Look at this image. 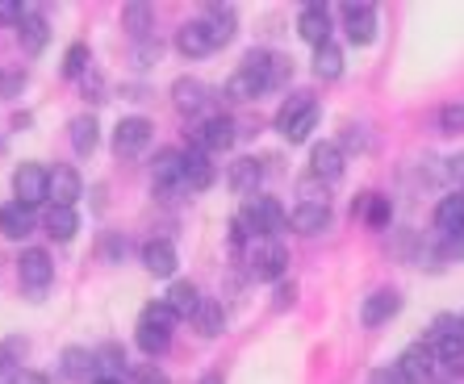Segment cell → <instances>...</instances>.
<instances>
[{
  "instance_id": "7bdbcfd3",
  "label": "cell",
  "mask_w": 464,
  "mask_h": 384,
  "mask_svg": "<svg viewBox=\"0 0 464 384\" xmlns=\"http://www.w3.org/2000/svg\"><path fill=\"white\" fill-rule=\"evenodd\" d=\"M151 59H160V43H155V38H147V43H142L139 51H134V63H139V67H147V63H151Z\"/></svg>"
},
{
  "instance_id": "ee69618b",
  "label": "cell",
  "mask_w": 464,
  "mask_h": 384,
  "mask_svg": "<svg viewBox=\"0 0 464 384\" xmlns=\"http://www.w3.org/2000/svg\"><path fill=\"white\" fill-rule=\"evenodd\" d=\"M25 13H30V9H25V5H13V0H0V17H5V22H17V25H22V22H25Z\"/></svg>"
},
{
  "instance_id": "d6a6232c",
  "label": "cell",
  "mask_w": 464,
  "mask_h": 384,
  "mask_svg": "<svg viewBox=\"0 0 464 384\" xmlns=\"http://www.w3.org/2000/svg\"><path fill=\"white\" fill-rule=\"evenodd\" d=\"M193 326H197V334H206V339H218V334H222V326H227V313H222V305H218V301H206V305L197 310Z\"/></svg>"
},
{
  "instance_id": "e575fe53",
  "label": "cell",
  "mask_w": 464,
  "mask_h": 384,
  "mask_svg": "<svg viewBox=\"0 0 464 384\" xmlns=\"http://www.w3.org/2000/svg\"><path fill=\"white\" fill-rule=\"evenodd\" d=\"M435 355H440L443 372L464 376V339H440L435 342Z\"/></svg>"
},
{
  "instance_id": "7dc6e473",
  "label": "cell",
  "mask_w": 464,
  "mask_h": 384,
  "mask_svg": "<svg viewBox=\"0 0 464 384\" xmlns=\"http://www.w3.org/2000/svg\"><path fill=\"white\" fill-rule=\"evenodd\" d=\"M13 355H17V342H0V376L9 372V363H13ZM5 384V380H0Z\"/></svg>"
},
{
  "instance_id": "74e56055",
  "label": "cell",
  "mask_w": 464,
  "mask_h": 384,
  "mask_svg": "<svg viewBox=\"0 0 464 384\" xmlns=\"http://www.w3.org/2000/svg\"><path fill=\"white\" fill-rule=\"evenodd\" d=\"M440 130L443 134H464V101L460 105H443L440 109Z\"/></svg>"
},
{
  "instance_id": "ffe728a7",
  "label": "cell",
  "mask_w": 464,
  "mask_h": 384,
  "mask_svg": "<svg viewBox=\"0 0 464 384\" xmlns=\"http://www.w3.org/2000/svg\"><path fill=\"white\" fill-rule=\"evenodd\" d=\"M398 310H401V297H398V293H393V288H377L372 297H364L360 322H364V326H381V322H389Z\"/></svg>"
},
{
  "instance_id": "5bb4252c",
  "label": "cell",
  "mask_w": 464,
  "mask_h": 384,
  "mask_svg": "<svg viewBox=\"0 0 464 384\" xmlns=\"http://www.w3.org/2000/svg\"><path fill=\"white\" fill-rule=\"evenodd\" d=\"M297 34H302L314 51L326 46L331 43V9H326V5H305V9L297 13Z\"/></svg>"
},
{
  "instance_id": "ba28073f",
  "label": "cell",
  "mask_w": 464,
  "mask_h": 384,
  "mask_svg": "<svg viewBox=\"0 0 464 384\" xmlns=\"http://www.w3.org/2000/svg\"><path fill=\"white\" fill-rule=\"evenodd\" d=\"M285 264H289V251H285L276 238H259L256 251H251V276L256 280H281Z\"/></svg>"
},
{
  "instance_id": "e0dca14e",
  "label": "cell",
  "mask_w": 464,
  "mask_h": 384,
  "mask_svg": "<svg viewBox=\"0 0 464 384\" xmlns=\"http://www.w3.org/2000/svg\"><path fill=\"white\" fill-rule=\"evenodd\" d=\"M59 368H63V376L72 384H97L101 380V363H97V351H88V347H67L63 351V363H59Z\"/></svg>"
},
{
  "instance_id": "1f68e13d",
  "label": "cell",
  "mask_w": 464,
  "mask_h": 384,
  "mask_svg": "<svg viewBox=\"0 0 464 384\" xmlns=\"http://www.w3.org/2000/svg\"><path fill=\"white\" fill-rule=\"evenodd\" d=\"M314 75H318V80H339V75H343V51H339L335 43H326L314 51Z\"/></svg>"
},
{
  "instance_id": "4fadbf2b",
  "label": "cell",
  "mask_w": 464,
  "mask_h": 384,
  "mask_svg": "<svg viewBox=\"0 0 464 384\" xmlns=\"http://www.w3.org/2000/svg\"><path fill=\"white\" fill-rule=\"evenodd\" d=\"M343 30H347V43L368 46L377 38V9L372 5H343Z\"/></svg>"
},
{
  "instance_id": "4316f807",
  "label": "cell",
  "mask_w": 464,
  "mask_h": 384,
  "mask_svg": "<svg viewBox=\"0 0 464 384\" xmlns=\"http://www.w3.org/2000/svg\"><path fill=\"white\" fill-rule=\"evenodd\" d=\"M259 180H264V168H259L256 159H235L230 163V176H227L230 192H238V197H256Z\"/></svg>"
},
{
  "instance_id": "8992f818",
  "label": "cell",
  "mask_w": 464,
  "mask_h": 384,
  "mask_svg": "<svg viewBox=\"0 0 464 384\" xmlns=\"http://www.w3.org/2000/svg\"><path fill=\"white\" fill-rule=\"evenodd\" d=\"M17 280H22V288L30 293L34 301H38L46 288H51L54 264H51V255H46L43 246H30V251H22V259H17Z\"/></svg>"
},
{
  "instance_id": "4dcf8cb0",
  "label": "cell",
  "mask_w": 464,
  "mask_h": 384,
  "mask_svg": "<svg viewBox=\"0 0 464 384\" xmlns=\"http://www.w3.org/2000/svg\"><path fill=\"white\" fill-rule=\"evenodd\" d=\"M17 34H22V46H25V51L38 54L46 46V38H51V25H46V17L38 9H30V13H25V22L17 25Z\"/></svg>"
},
{
  "instance_id": "f546056e",
  "label": "cell",
  "mask_w": 464,
  "mask_h": 384,
  "mask_svg": "<svg viewBox=\"0 0 464 384\" xmlns=\"http://www.w3.org/2000/svg\"><path fill=\"white\" fill-rule=\"evenodd\" d=\"M67 134H72V150L76 155H92L97 150V118L92 113H80V118H72V126H67Z\"/></svg>"
},
{
  "instance_id": "816d5d0a",
  "label": "cell",
  "mask_w": 464,
  "mask_h": 384,
  "mask_svg": "<svg viewBox=\"0 0 464 384\" xmlns=\"http://www.w3.org/2000/svg\"><path fill=\"white\" fill-rule=\"evenodd\" d=\"M97 384H121V380H113V376H101V380Z\"/></svg>"
},
{
  "instance_id": "277c9868",
  "label": "cell",
  "mask_w": 464,
  "mask_h": 384,
  "mask_svg": "<svg viewBox=\"0 0 464 384\" xmlns=\"http://www.w3.org/2000/svg\"><path fill=\"white\" fill-rule=\"evenodd\" d=\"M176 313H172V305L168 301H151L147 310H142V318H139V347L147 355H163L168 351V342H172V331H176Z\"/></svg>"
},
{
  "instance_id": "f6af8a7d",
  "label": "cell",
  "mask_w": 464,
  "mask_h": 384,
  "mask_svg": "<svg viewBox=\"0 0 464 384\" xmlns=\"http://www.w3.org/2000/svg\"><path fill=\"white\" fill-rule=\"evenodd\" d=\"M448 180L464 192V155H452V159H448Z\"/></svg>"
},
{
  "instance_id": "5b68a950",
  "label": "cell",
  "mask_w": 464,
  "mask_h": 384,
  "mask_svg": "<svg viewBox=\"0 0 464 384\" xmlns=\"http://www.w3.org/2000/svg\"><path fill=\"white\" fill-rule=\"evenodd\" d=\"M13 197L25 209H38L43 201H51V171L38 168V163H22L13 171Z\"/></svg>"
},
{
  "instance_id": "ab89813d",
  "label": "cell",
  "mask_w": 464,
  "mask_h": 384,
  "mask_svg": "<svg viewBox=\"0 0 464 384\" xmlns=\"http://www.w3.org/2000/svg\"><path fill=\"white\" fill-rule=\"evenodd\" d=\"M134 384H172V380H168V372L160 363H139L134 368Z\"/></svg>"
},
{
  "instance_id": "60d3db41",
  "label": "cell",
  "mask_w": 464,
  "mask_h": 384,
  "mask_svg": "<svg viewBox=\"0 0 464 384\" xmlns=\"http://www.w3.org/2000/svg\"><path fill=\"white\" fill-rule=\"evenodd\" d=\"M368 384H411V380L401 372V363H385V368H377V372L368 376Z\"/></svg>"
},
{
  "instance_id": "c3c4849f",
  "label": "cell",
  "mask_w": 464,
  "mask_h": 384,
  "mask_svg": "<svg viewBox=\"0 0 464 384\" xmlns=\"http://www.w3.org/2000/svg\"><path fill=\"white\" fill-rule=\"evenodd\" d=\"M13 384H51V376H43V372H17V376H13Z\"/></svg>"
},
{
  "instance_id": "7c38bea8",
  "label": "cell",
  "mask_w": 464,
  "mask_h": 384,
  "mask_svg": "<svg viewBox=\"0 0 464 384\" xmlns=\"http://www.w3.org/2000/svg\"><path fill=\"white\" fill-rule=\"evenodd\" d=\"M214 155L209 150H201V147H188L184 150V188L188 192H206V188H214V180H218V171H214Z\"/></svg>"
},
{
  "instance_id": "3957f363",
  "label": "cell",
  "mask_w": 464,
  "mask_h": 384,
  "mask_svg": "<svg viewBox=\"0 0 464 384\" xmlns=\"http://www.w3.org/2000/svg\"><path fill=\"white\" fill-rule=\"evenodd\" d=\"M318 126V101L310 92H293L281 109H276V134L285 142H305L310 130Z\"/></svg>"
},
{
  "instance_id": "f907efd6",
  "label": "cell",
  "mask_w": 464,
  "mask_h": 384,
  "mask_svg": "<svg viewBox=\"0 0 464 384\" xmlns=\"http://www.w3.org/2000/svg\"><path fill=\"white\" fill-rule=\"evenodd\" d=\"M197 384H222V376H214V372H209V376H201V380H197Z\"/></svg>"
},
{
  "instance_id": "9c48e42d",
  "label": "cell",
  "mask_w": 464,
  "mask_h": 384,
  "mask_svg": "<svg viewBox=\"0 0 464 384\" xmlns=\"http://www.w3.org/2000/svg\"><path fill=\"white\" fill-rule=\"evenodd\" d=\"M235 121L230 118H209V121H201V126H193V147H201V150H209V155H222V150H230L235 147Z\"/></svg>"
},
{
  "instance_id": "7a4b0ae2",
  "label": "cell",
  "mask_w": 464,
  "mask_h": 384,
  "mask_svg": "<svg viewBox=\"0 0 464 384\" xmlns=\"http://www.w3.org/2000/svg\"><path fill=\"white\" fill-rule=\"evenodd\" d=\"M268 67H272V51H251L247 59H243V67L227 80V96L238 101V105H243V101H259V96L272 88Z\"/></svg>"
},
{
  "instance_id": "8fae6325",
  "label": "cell",
  "mask_w": 464,
  "mask_h": 384,
  "mask_svg": "<svg viewBox=\"0 0 464 384\" xmlns=\"http://www.w3.org/2000/svg\"><path fill=\"white\" fill-rule=\"evenodd\" d=\"M398 363H401V372H406V380L411 384H427L435 376V368H440L435 342H414V347H406Z\"/></svg>"
},
{
  "instance_id": "7402d4cb",
  "label": "cell",
  "mask_w": 464,
  "mask_h": 384,
  "mask_svg": "<svg viewBox=\"0 0 464 384\" xmlns=\"http://www.w3.org/2000/svg\"><path fill=\"white\" fill-rule=\"evenodd\" d=\"M435 230L448 238L464 235V192H452V197H443L435 205Z\"/></svg>"
},
{
  "instance_id": "b9f144b4",
  "label": "cell",
  "mask_w": 464,
  "mask_h": 384,
  "mask_svg": "<svg viewBox=\"0 0 464 384\" xmlns=\"http://www.w3.org/2000/svg\"><path fill=\"white\" fill-rule=\"evenodd\" d=\"M25 88V72H13V67H0V96H17Z\"/></svg>"
},
{
  "instance_id": "6da1fadb",
  "label": "cell",
  "mask_w": 464,
  "mask_h": 384,
  "mask_svg": "<svg viewBox=\"0 0 464 384\" xmlns=\"http://www.w3.org/2000/svg\"><path fill=\"white\" fill-rule=\"evenodd\" d=\"M238 230L247 238H276L285 230V222H289V214L281 209V201L276 197H247L243 201V209H238Z\"/></svg>"
},
{
  "instance_id": "836d02e7",
  "label": "cell",
  "mask_w": 464,
  "mask_h": 384,
  "mask_svg": "<svg viewBox=\"0 0 464 384\" xmlns=\"http://www.w3.org/2000/svg\"><path fill=\"white\" fill-rule=\"evenodd\" d=\"M121 22H126V30L134 34V38L147 43V38H151V25H155V13L147 9V5H126V9H121Z\"/></svg>"
},
{
  "instance_id": "f35d334b",
  "label": "cell",
  "mask_w": 464,
  "mask_h": 384,
  "mask_svg": "<svg viewBox=\"0 0 464 384\" xmlns=\"http://www.w3.org/2000/svg\"><path fill=\"white\" fill-rule=\"evenodd\" d=\"M289 75H293V59H289V54H276V51H272V67H268V84H272V88H281V84H285V80H289Z\"/></svg>"
},
{
  "instance_id": "83f0119b",
  "label": "cell",
  "mask_w": 464,
  "mask_h": 384,
  "mask_svg": "<svg viewBox=\"0 0 464 384\" xmlns=\"http://www.w3.org/2000/svg\"><path fill=\"white\" fill-rule=\"evenodd\" d=\"M80 230V214L76 209H67V205H51V214H46V235L54 243H72Z\"/></svg>"
},
{
  "instance_id": "681fc988",
  "label": "cell",
  "mask_w": 464,
  "mask_h": 384,
  "mask_svg": "<svg viewBox=\"0 0 464 384\" xmlns=\"http://www.w3.org/2000/svg\"><path fill=\"white\" fill-rule=\"evenodd\" d=\"M343 147H364V134H356V126H347V134H343Z\"/></svg>"
},
{
  "instance_id": "8d00e7d4",
  "label": "cell",
  "mask_w": 464,
  "mask_h": 384,
  "mask_svg": "<svg viewBox=\"0 0 464 384\" xmlns=\"http://www.w3.org/2000/svg\"><path fill=\"white\" fill-rule=\"evenodd\" d=\"M97 363L101 368H105V376H113V380H121V368H126V355H121V347H113V342H109V347H101L97 351Z\"/></svg>"
},
{
  "instance_id": "f5cc1de1",
  "label": "cell",
  "mask_w": 464,
  "mask_h": 384,
  "mask_svg": "<svg viewBox=\"0 0 464 384\" xmlns=\"http://www.w3.org/2000/svg\"><path fill=\"white\" fill-rule=\"evenodd\" d=\"M460 326H464V313H460Z\"/></svg>"
},
{
  "instance_id": "9a60e30c",
  "label": "cell",
  "mask_w": 464,
  "mask_h": 384,
  "mask_svg": "<svg viewBox=\"0 0 464 384\" xmlns=\"http://www.w3.org/2000/svg\"><path fill=\"white\" fill-rule=\"evenodd\" d=\"M80 197H84V180H80V171L72 168V163H54V171H51V201L76 209Z\"/></svg>"
},
{
  "instance_id": "484cf974",
  "label": "cell",
  "mask_w": 464,
  "mask_h": 384,
  "mask_svg": "<svg viewBox=\"0 0 464 384\" xmlns=\"http://www.w3.org/2000/svg\"><path fill=\"white\" fill-rule=\"evenodd\" d=\"M0 235L5 238H25L34 235V209H25V205H0Z\"/></svg>"
},
{
  "instance_id": "f1b7e54d",
  "label": "cell",
  "mask_w": 464,
  "mask_h": 384,
  "mask_svg": "<svg viewBox=\"0 0 464 384\" xmlns=\"http://www.w3.org/2000/svg\"><path fill=\"white\" fill-rule=\"evenodd\" d=\"M352 214L364 217L372 230H381V226H389V217H393V209H389V197H381V192H364L356 205H352Z\"/></svg>"
},
{
  "instance_id": "d590c367",
  "label": "cell",
  "mask_w": 464,
  "mask_h": 384,
  "mask_svg": "<svg viewBox=\"0 0 464 384\" xmlns=\"http://www.w3.org/2000/svg\"><path fill=\"white\" fill-rule=\"evenodd\" d=\"M88 63H92L88 46L84 43H72V46H67V54H63V75H67V80H84Z\"/></svg>"
},
{
  "instance_id": "d6986e66",
  "label": "cell",
  "mask_w": 464,
  "mask_h": 384,
  "mask_svg": "<svg viewBox=\"0 0 464 384\" xmlns=\"http://www.w3.org/2000/svg\"><path fill=\"white\" fill-rule=\"evenodd\" d=\"M176 51L184 54V59H206V54H214V38H209L206 22H184L180 30H176Z\"/></svg>"
},
{
  "instance_id": "44dd1931",
  "label": "cell",
  "mask_w": 464,
  "mask_h": 384,
  "mask_svg": "<svg viewBox=\"0 0 464 384\" xmlns=\"http://www.w3.org/2000/svg\"><path fill=\"white\" fill-rule=\"evenodd\" d=\"M289 226L297 230V235H323L326 226H331V205H310V201H302L297 209L289 214Z\"/></svg>"
},
{
  "instance_id": "cb8c5ba5",
  "label": "cell",
  "mask_w": 464,
  "mask_h": 384,
  "mask_svg": "<svg viewBox=\"0 0 464 384\" xmlns=\"http://www.w3.org/2000/svg\"><path fill=\"white\" fill-rule=\"evenodd\" d=\"M142 264L151 276H172L176 272V246L168 238H151V243L142 246Z\"/></svg>"
},
{
  "instance_id": "30bf717a",
  "label": "cell",
  "mask_w": 464,
  "mask_h": 384,
  "mask_svg": "<svg viewBox=\"0 0 464 384\" xmlns=\"http://www.w3.org/2000/svg\"><path fill=\"white\" fill-rule=\"evenodd\" d=\"M147 142H151V121H147V118H121L118 130H113V150H118L121 159L142 155V150H147Z\"/></svg>"
},
{
  "instance_id": "603a6c76",
  "label": "cell",
  "mask_w": 464,
  "mask_h": 384,
  "mask_svg": "<svg viewBox=\"0 0 464 384\" xmlns=\"http://www.w3.org/2000/svg\"><path fill=\"white\" fill-rule=\"evenodd\" d=\"M163 301L172 305L176 318H197V310L206 305V301H201V293H197L193 280H176V284L168 288V297H163Z\"/></svg>"
},
{
  "instance_id": "bcb514c9",
  "label": "cell",
  "mask_w": 464,
  "mask_h": 384,
  "mask_svg": "<svg viewBox=\"0 0 464 384\" xmlns=\"http://www.w3.org/2000/svg\"><path fill=\"white\" fill-rule=\"evenodd\" d=\"M293 297H297V284L289 280V284L276 288V301H272V305H276V310H285V305H293Z\"/></svg>"
},
{
  "instance_id": "52a82bcc",
  "label": "cell",
  "mask_w": 464,
  "mask_h": 384,
  "mask_svg": "<svg viewBox=\"0 0 464 384\" xmlns=\"http://www.w3.org/2000/svg\"><path fill=\"white\" fill-rule=\"evenodd\" d=\"M151 184L160 197H172V192H184V155L180 150H160L151 163Z\"/></svg>"
},
{
  "instance_id": "ac0fdd59",
  "label": "cell",
  "mask_w": 464,
  "mask_h": 384,
  "mask_svg": "<svg viewBox=\"0 0 464 384\" xmlns=\"http://www.w3.org/2000/svg\"><path fill=\"white\" fill-rule=\"evenodd\" d=\"M310 176H318L323 184H335L343 176V147L339 142H318L310 150Z\"/></svg>"
},
{
  "instance_id": "2e32d148",
  "label": "cell",
  "mask_w": 464,
  "mask_h": 384,
  "mask_svg": "<svg viewBox=\"0 0 464 384\" xmlns=\"http://www.w3.org/2000/svg\"><path fill=\"white\" fill-rule=\"evenodd\" d=\"M201 22H206L209 38H214V46H227L230 38L238 34V13L235 5H206L201 9Z\"/></svg>"
},
{
  "instance_id": "d4e9b609",
  "label": "cell",
  "mask_w": 464,
  "mask_h": 384,
  "mask_svg": "<svg viewBox=\"0 0 464 384\" xmlns=\"http://www.w3.org/2000/svg\"><path fill=\"white\" fill-rule=\"evenodd\" d=\"M172 101L180 113H201V109H206V84L193 80V75H180L172 84Z\"/></svg>"
}]
</instances>
